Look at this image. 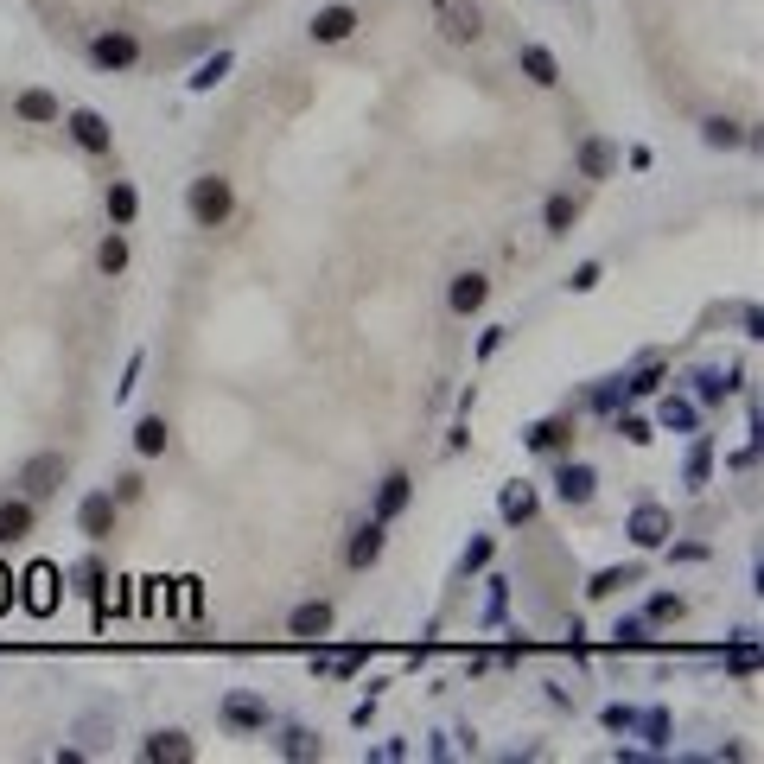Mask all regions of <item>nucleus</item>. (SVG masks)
Listing matches in <instances>:
<instances>
[{
    "label": "nucleus",
    "mask_w": 764,
    "mask_h": 764,
    "mask_svg": "<svg viewBox=\"0 0 764 764\" xmlns=\"http://www.w3.org/2000/svg\"><path fill=\"white\" fill-rule=\"evenodd\" d=\"M191 217H198V230H217V223H230L236 198H230V179H217V172H204V179H191Z\"/></svg>",
    "instance_id": "f257e3e1"
},
{
    "label": "nucleus",
    "mask_w": 764,
    "mask_h": 764,
    "mask_svg": "<svg viewBox=\"0 0 764 764\" xmlns=\"http://www.w3.org/2000/svg\"><path fill=\"white\" fill-rule=\"evenodd\" d=\"M64 478H71V459H64V453H32V459H26V472H20L26 503H51Z\"/></svg>",
    "instance_id": "f03ea898"
},
{
    "label": "nucleus",
    "mask_w": 764,
    "mask_h": 764,
    "mask_svg": "<svg viewBox=\"0 0 764 764\" xmlns=\"http://www.w3.org/2000/svg\"><path fill=\"white\" fill-rule=\"evenodd\" d=\"M624 535H631L637 548H669V535H675V516H669V503L644 497V503L631 510V523H624Z\"/></svg>",
    "instance_id": "7ed1b4c3"
},
{
    "label": "nucleus",
    "mask_w": 764,
    "mask_h": 764,
    "mask_svg": "<svg viewBox=\"0 0 764 764\" xmlns=\"http://www.w3.org/2000/svg\"><path fill=\"white\" fill-rule=\"evenodd\" d=\"M20 586H26L20 605H26L32 618H45L51 605H58V593H64V580H58V567H51V561H32V567L20 573Z\"/></svg>",
    "instance_id": "20e7f679"
},
{
    "label": "nucleus",
    "mask_w": 764,
    "mask_h": 764,
    "mask_svg": "<svg viewBox=\"0 0 764 764\" xmlns=\"http://www.w3.org/2000/svg\"><path fill=\"white\" fill-rule=\"evenodd\" d=\"M433 13H440V32H446L453 45H472L478 32H484V13H478V0H440Z\"/></svg>",
    "instance_id": "39448f33"
},
{
    "label": "nucleus",
    "mask_w": 764,
    "mask_h": 764,
    "mask_svg": "<svg viewBox=\"0 0 764 764\" xmlns=\"http://www.w3.org/2000/svg\"><path fill=\"white\" fill-rule=\"evenodd\" d=\"M357 26H363V13L338 0V7H319V13H312V26H306V32H312V45H344Z\"/></svg>",
    "instance_id": "423d86ee"
},
{
    "label": "nucleus",
    "mask_w": 764,
    "mask_h": 764,
    "mask_svg": "<svg viewBox=\"0 0 764 764\" xmlns=\"http://www.w3.org/2000/svg\"><path fill=\"white\" fill-rule=\"evenodd\" d=\"M90 58L102 71H134V64H141V39H134V32H102L90 45Z\"/></svg>",
    "instance_id": "0eeeda50"
},
{
    "label": "nucleus",
    "mask_w": 764,
    "mask_h": 764,
    "mask_svg": "<svg viewBox=\"0 0 764 764\" xmlns=\"http://www.w3.org/2000/svg\"><path fill=\"white\" fill-rule=\"evenodd\" d=\"M274 714H268V701L262 694H230V701H223V726H230V733H262Z\"/></svg>",
    "instance_id": "6e6552de"
},
{
    "label": "nucleus",
    "mask_w": 764,
    "mask_h": 764,
    "mask_svg": "<svg viewBox=\"0 0 764 764\" xmlns=\"http://www.w3.org/2000/svg\"><path fill=\"white\" fill-rule=\"evenodd\" d=\"M77 529L90 535V542H109V535H115V497H109V491L83 497V503H77Z\"/></svg>",
    "instance_id": "1a4fd4ad"
},
{
    "label": "nucleus",
    "mask_w": 764,
    "mask_h": 764,
    "mask_svg": "<svg viewBox=\"0 0 764 764\" xmlns=\"http://www.w3.org/2000/svg\"><path fill=\"white\" fill-rule=\"evenodd\" d=\"M593 491H599V472H593V465L561 459V472H554V497H561V503H593Z\"/></svg>",
    "instance_id": "9d476101"
},
{
    "label": "nucleus",
    "mask_w": 764,
    "mask_h": 764,
    "mask_svg": "<svg viewBox=\"0 0 764 764\" xmlns=\"http://www.w3.org/2000/svg\"><path fill=\"white\" fill-rule=\"evenodd\" d=\"M71 141H77L83 153H109V147H115V128H109L96 109H71Z\"/></svg>",
    "instance_id": "9b49d317"
},
{
    "label": "nucleus",
    "mask_w": 764,
    "mask_h": 764,
    "mask_svg": "<svg viewBox=\"0 0 764 764\" xmlns=\"http://www.w3.org/2000/svg\"><path fill=\"white\" fill-rule=\"evenodd\" d=\"M287 631H293V637H306V644H319V637L332 631V605H325V599H306V605H293Z\"/></svg>",
    "instance_id": "f8f14e48"
},
{
    "label": "nucleus",
    "mask_w": 764,
    "mask_h": 764,
    "mask_svg": "<svg viewBox=\"0 0 764 764\" xmlns=\"http://www.w3.org/2000/svg\"><path fill=\"white\" fill-rule=\"evenodd\" d=\"M141 758L147 764H191V739L172 733V726H166V733H147L141 739Z\"/></svg>",
    "instance_id": "ddd939ff"
},
{
    "label": "nucleus",
    "mask_w": 764,
    "mask_h": 764,
    "mask_svg": "<svg viewBox=\"0 0 764 764\" xmlns=\"http://www.w3.org/2000/svg\"><path fill=\"white\" fill-rule=\"evenodd\" d=\"M408 497H414V478L389 472V478H382V491H376V523H395V516L408 510Z\"/></svg>",
    "instance_id": "4468645a"
},
{
    "label": "nucleus",
    "mask_w": 764,
    "mask_h": 764,
    "mask_svg": "<svg viewBox=\"0 0 764 764\" xmlns=\"http://www.w3.org/2000/svg\"><path fill=\"white\" fill-rule=\"evenodd\" d=\"M516 64H523V77L542 83V90H554V83H561V64H554L548 45H523V51H516Z\"/></svg>",
    "instance_id": "2eb2a0df"
},
{
    "label": "nucleus",
    "mask_w": 764,
    "mask_h": 764,
    "mask_svg": "<svg viewBox=\"0 0 764 764\" xmlns=\"http://www.w3.org/2000/svg\"><path fill=\"white\" fill-rule=\"evenodd\" d=\"M529 446H535V453H567V446H573V421H561V414L535 421L529 427Z\"/></svg>",
    "instance_id": "dca6fc26"
},
{
    "label": "nucleus",
    "mask_w": 764,
    "mask_h": 764,
    "mask_svg": "<svg viewBox=\"0 0 764 764\" xmlns=\"http://www.w3.org/2000/svg\"><path fill=\"white\" fill-rule=\"evenodd\" d=\"M32 516H39V503H26V497L0 503V542H26V535H32Z\"/></svg>",
    "instance_id": "f3484780"
},
{
    "label": "nucleus",
    "mask_w": 764,
    "mask_h": 764,
    "mask_svg": "<svg viewBox=\"0 0 764 764\" xmlns=\"http://www.w3.org/2000/svg\"><path fill=\"white\" fill-rule=\"evenodd\" d=\"M13 115L32 121V128H45V121H58V96H51V90H20V96H13Z\"/></svg>",
    "instance_id": "a211bd4d"
},
{
    "label": "nucleus",
    "mask_w": 764,
    "mask_h": 764,
    "mask_svg": "<svg viewBox=\"0 0 764 764\" xmlns=\"http://www.w3.org/2000/svg\"><path fill=\"white\" fill-rule=\"evenodd\" d=\"M376 554H382V523L370 516V523H357L351 548H344V561H351V567H376Z\"/></svg>",
    "instance_id": "6ab92c4d"
},
{
    "label": "nucleus",
    "mask_w": 764,
    "mask_h": 764,
    "mask_svg": "<svg viewBox=\"0 0 764 764\" xmlns=\"http://www.w3.org/2000/svg\"><path fill=\"white\" fill-rule=\"evenodd\" d=\"M166 446H172V427L160 421V414H147V421L134 427V453H141V459H160Z\"/></svg>",
    "instance_id": "aec40b11"
},
{
    "label": "nucleus",
    "mask_w": 764,
    "mask_h": 764,
    "mask_svg": "<svg viewBox=\"0 0 764 764\" xmlns=\"http://www.w3.org/2000/svg\"><path fill=\"white\" fill-rule=\"evenodd\" d=\"M446 300H453V312H478L484 300H491V281H484V274H459Z\"/></svg>",
    "instance_id": "412c9836"
},
{
    "label": "nucleus",
    "mask_w": 764,
    "mask_h": 764,
    "mask_svg": "<svg viewBox=\"0 0 764 764\" xmlns=\"http://www.w3.org/2000/svg\"><path fill=\"white\" fill-rule=\"evenodd\" d=\"M733 389H739L733 370H694V395H701V402H726Z\"/></svg>",
    "instance_id": "4be33fe9"
},
{
    "label": "nucleus",
    "mask_w": 764,
    "mask_h": 764,
    "mask_svg": "<svg viewBox=\"0 0 764 764\" xmlns=\"http://www.w3.org/2000/svg\"><path fill=\"white\" fill-rule=\"evenodd\" d=\"M612 166H618V153L605 147V141H586L580 147V172H586V179H612Z\"/></svg>",
    "instance_id": "5701e85b"
},
{
    "label": "nucleus",
    "mask_w": 764,
    "mask_h": 764,
    "mask_svg": "<svg viewBox=\"0 0 764 764\" xmlns=\"http://www.w3.org/2000/svg\"><path fill=\"white\" fill-rule=\"evenodd\" d=\"M281 758H293V764H300V758H319V733H306V726H287V733H281Z\"/></svg>",
    "instance_id": "b1692460"
},
{
    "label": "nucleus",
    "mask_w": 764,
    "mask_h": 764,
    "mask_svg": "<svg viewBox=\"0 0 764 764\" xmlns=\"http://www.w3.org/2000/svg\"><path fill=\"white\" fill-rule=\"evenodd\" d=\"M701 141H707V147H739L745 134H739V121H726V115H707V121H701Z\"/></svg>",
    "instance_id": "393cba45"
},
{
    "label": "nucleus",
    "mask_w": 764,
    "mask_h": 764,
    "mask_svg": "<svg viewBox=\"0 0 764 764\" xmlns=\"http://www.w3.org/2000/svg\"><path fill=\"white\" fill-rule=\"evenodd\" d=\"M134 211H141V191L115 179V185H109V217H115V223H134Z\"/></svg>",
    "instance_id": "a878e982"
},
{
    "label": "nucleus",
    "mask_w": 764,
    "mask_h": 764,
    "mask_svg": "<svg viewBox=\"0 0 764 764\" xmlns=\"http://www.w3.org/2000/svg\"><path fill=\"white\" fill-rule=\"evenodd\" d=\"M96 268H102V274H121V268H128V242H121V230H109V236H102Z\"/></svg>",
    "instance_id": "bb28decb"
},
{
    "label": "nucleus",
    "mask_w": 764,
    "mask_h": 764,
    "mask_svg": "<svg viewBox=\"0 0 764 764\" xmlns=\"http://www.w3.org/2000/svg\"><path fill=\"white\" fill-rule=\"evenodd\" d=\"M573 217H580V204H573V198H548V211H542L548 236H567V230H573Z\"/></svg>",
    "instance_id": "cd10ccee"
},
{
    "label": "nucleus",
    "mask_w": 764,
    "mask_h": 764,
    "mask_svg": "<svg viewBox=\"0 0 764 764\" xmlns=\"http://www.w3.org/2000/svg\"><path fill=\"white\" fill-rule=\"evenodd\" d=\"M631 580H637V567H605V573H593V586H586V593H593V599H612L618 586H631Z\"/></svg>",
    "instance_id": "c85d7f7f"
},
{
    "label": "nucleus",
    "mask_w": 764,
    "mask_h": 764,
    "mask_svg": "<svg viewBox=\"0 0 764 764\" xmlns=\"http://www.w3.org/2000/svg\"><path fill=\"white\" fill-rule=\"evenodd\" d=\"M497 503H503V516H510V523H529V516H535V491H523V484H510Z\"/></svg>",
    "instance_id": "c756f323"
},
{
    "label": "nucleus",
    "mask_w": 764,
    "mask_h": 764,
    "mask_svg": "<svg viewBox=\"0 0 764 764\" xmlns=\"http://www.w3.org/2000/svg\"><path fill=\"white\" fill-rule=\"evenodd\" d=\"M663 427H669V433H688V427H694V402H682V395H663Z\"/></svg>",
    "instance_id": "7c9ffc66"
},
{
    "label": "nucleus",
    "mask_w": 764,
    "mask_h": 764,
    "mask_svg": "<svg viewBox=\"0 0 764 764\" xmlns=\"http://www.w3.org/2000/svg\"><path fill=\"white\" fill-rule=\"evenodd\" d=\"M726 669H733V675H752L758 669V644H752V637H739V644L726 650Z\"/></svg>",
    "instance_id": "2f4dec72"
},
{
    "label": "nucleus",
    "mask_w": 764,
    "mask_h": 764,
    "mask_svg": "<svg viewBox=\"0 0 764 764\" xmlns=\"http://www.w3.org/2000/svg\"><path fill=\"white\" fill-rule=\"evenodd\" d=\"M223 71H230V51H217L211 64H198V71H191V90H211V83H223Z\"/></svg>",
    "instance_id": "473e14b6"
},
{
    "label": "nucleus",
    "mask_w": 764,
    "mask_h": 764,
    "mask_svg": "<svg viewBox=\"0 0 764 764\" xmlns=\"http://www.w3.org/2000/svg\"><path fill=\"white\" fill-rule=\"evenodd\" d=\"M707 465H714V446H707V440H694V453H688V484H694V491L707 484Z\"/></svg>",
    "instance_id": "72a5a7b5"
},
{
    "label": "nucleus",
    "mask_w": 764,
    "mask_h": 764,
    "mask_svg": "<svg viewBox=\"0 0 764 764\" xmlns=\"http://www.w3.org/2000/svg\"><path fill=\"white\" fill-rule=\"evenodd\" d=\"M612 644H618V650H644V644H650V637H644V618H624L618 631H612Z\"/></svg>",
    "instance_id": "f704fd0d"
},
{
    "label": "nucleus",
    "mask_w": 764,
    "mask_h": 764,
    "mask_svg": "<svg viewBox=\"0 0 764 764\" xmlns=\"http://www.w3.org/2000/svg\"><path fill=\"white\" fill-rule=\"evenodd\" d=\"M631 726H637V733H644L650 745H669V714H637Z\"/></svg>",
    "instance_id": "c9c22d12"
},
{
    "label": "nucleus",
    "mask_w": 764,
    "mask_h": 764,
    "mask_svg": "<svg viewBox=\"0 0 764 764\" xmlns=\"http://www.w3.org/2000/svg\"><path fill=\"white\" fill-rule=\"evenodd\" d=\"M675 618H682V599H675V593H656V599H650V624H675Z\"/></svg>",
    "instance_id": "e433bc0d"
},
{
    "label": "nucleus",
    "mask_w": 764,
    "mask_h": 764,
    "mask_svg": "<svg viewBox=\"0 0 764 764\" xmlns=\"http://www.w3.org/2000/svg\"><path fill=\"white\" fill-rule=\"evenodd\" d=\"M573 293H593L599 287V262H580V268H573V281H567Z\"/></svg>",
    "instance_id": "4c0bfd02"
},
{
    "label": "nucleus",
    "mask_w": 764,
    "mask_h": 764,
    "mask_svg": "<svg viewBox=\"0 0 764 764\" xmlns=\"http://www.w3.org/2000/svg\"><path fill=\"white\" fill-rule=\"evenodd\" d=\"M77 593H90V599H102V567L90 561V567H77Z\"/></svg>",
    "instance_id": "58836bf2"
},
{
    "label": "nucleus",
    "mask_w": 764,
    "mask_h": 764,
    "mask_svg": "<svg viewBox=\"0 0 764 764\" xmlns=\"http://www.w3.org/2000/svg\"><path fill=\"white\" fill-rule=\"evenodd\" d=\"M618 433H624L631 446H644V440H650V421H637V414H624V421H618Z\"/></svg>",
    "instance_id": "ea45409f"
},
{
    "label": "nucleus",
    "mask_w": 764,
    "mask_h": 764,
    "mask_svg": "<svg viewBox=\"0 0 764 764\" xmlns=\"http://www.w3.org/2000/svg\"><path fill=\"white\" fill-rule=\"evenodd\" d=\"M631 720H637L631 707H605V726H612V733H631Z\"/></svg>",
    "instance_id": "a19ab883"
},
{
    "label": "nucleus",
    "mask_w": 764,
    "mask_h": 764,
    "mask_svg": "<svg viewBox=\"0 0 764 764\" xmlns=\"http://www.w3.org/2000/svg\"><path fill=\"white\" fill-rule=\"evenodd\" d=\"M134 497H141V478H134V472L115 478V503H134Z\"/></svg>",
    "instance_id": "79ce46f5"
},
{
    "label": "nucleus",
    "mask_w": 764,
    "mask_h": 764,
    "mask_svg": "<svg viewBox=\"0 0 764 764\" xmlns=\"http://www.w3.org/2000/svg\"><path fill=\"white\" fill-rule=\"evenodd\" d=\"M739 319H745V338H764V312H758V306H745Z\"/></svg>",
    "instance_id": "37998d69"
},
{
    "label": "nucleus",
    "mask_w": 764,
    "mask_h": 764,
    "mask_svg": "<svg viewBox=\"0 0 764 764\" xmlns=\"http://www.w3.org/2000/svg\"><path fill=\"white\" fill-rule=\"evenodd\" d=\"M13 599H20V593H13V573H7V567H0V612H7V605H13Z\"/></svg>",
    "instance_id": "c03bdc74"
}]
</instances>
